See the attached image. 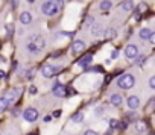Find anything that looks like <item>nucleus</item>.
<instances>
[{
  "instance_id": "34",
  "label": "nucleus",
  "mask_w": 155,
  "mask_h": 135,
  "mask_svg": "<svg viewBox=\"0 0 155 135\" xmlns=\"http://www.w3.org/2000/svg\"><path fill=\"white\" fill-rule=\"evenodd\" d=\"M12 115L17 117V115H18V109H14V111H12Z\"/></svg>"
},
{
  "instance_id": "14",
  "label": "nucleus",
  "mask_w": 155,
  "mask_h": 135,
  "mask_svg": "<svg viewBox=\"0 0 155 135\" xmlns=\"http://www.w3.org/2000/svg\"><path fill=\"white\" fill-rule=\"evenodd\" d=\"M122 100H123V99H122L120 94H113L111 99H110V102H111L114 106H120V105H122Z\"/></svg>"
},
{
  "instance_id": "3",
  "label": "nucleus",
  "mask_w": 155,
  "mask_h": 135,
  "mask_svg": "<svg viewBox=\"0 0 155 135\" xmlns=\"http://www.w3.org/2000/svg\"><path fill=\"white\" fill-rule=\"evenodd\" d=\"M58 72H61V67L58 65H52V64H44L43 67H41V75L44 76V78H52L55 73H58Z\"/></svg>"
},
{
  "instance_id": "35",
  "label": "nucleus",
  "mask_w": 155,
  "mask_h": 135,
  "mask_svg": "<svg viewBox=\"0 0 155 135\" xmlns=\"http://www.w3.org/2000/svg\"><path fill=\"white\" fill-rule=\"evenodd\" d=\"M50 118H52L50 115H47V117H44V123H46V121H50Z\"/></svg>"
},
{
  "instance_id": "37",
  "label": "nucleus",
  "mask_w": 155,
  "mask_h": 135,
  "mask_svg": "<svg viewBox=\"0 0 155 135\" xmlns=\"http://www.w3.org/2000/svg\"><path fill=\"white\" fill-rule=\"evenodd\" d=\"M28 2H29V3H34V2H35V0H28Z\"/></svg>"
},
{
  "instance_id": "1",
  "label": "nucleus",
  "mask_w": 155,
  "mask_h": 135,
  "mask_svg": "<svg viewBox=\"0 0 155 135\" xmlns=\"http://www.w3.org/2000/svg\"><path fill=\"white\" fill-rule=\"evenodd\" d=\"M44 47H46V41H44V38L40 37V35H34V37L29 40V43H28V50L32 52V53H38V52H41Z\"/></svg>"
},
{
  "instance_id": "39",
  "label": "nucleus",
  "mask_w": 155,
  "mask_h": 135,
  "mask_svg": "<svg viewBox=\"0 0 155 135\" xmlns=\"http://www.w3.org/2000/svg\"><path fill=\"white\" fill-rule=\"evenodd\" d=\"M31 135H32V133H31Z\"/></svg>"
},
{
  "instance_id": "28",
  "label": "nucleus",
  "mask_w": 155,
  "mask_h": 135,
  "mask_svg": "<svg viewBox=\"0 0 155 135\" xmlns=\"http://www.w3.org/2000/svg\"><path fill=\"white\" fill-rule=\"evenodd\" d=\"M111 58H113V59H117V58H119V52H117V50H113V52H111Z\"/></svg>"
},
{
  "instance_id": "17",
  "label": "nucleus",
  "mask_w": 155,
  "mask_h": 135,
  "mask_svg": "<svg viewBox=\"0 0 155 135\" xmlns=\"http://www.w3.org/2000/svg\"><path fill=\"white\" fill-rule=\"evenodd\" d=\"M11 103H9V100L3 96V97H0V111H5V109H8V106H9Z\"/></svg>"
},
{
  "instance_id": "18",
  "label": "nucleus",
  "mask_w": 155,
  "mask_h": 135,
  "mask_svg": "<svg viewBox=\"0 0 155 135\" xmlns=\"http://www.w3.org/2000/svg\"><path fill=\"white\" fill-rule=\"evenodd\" d=\"M150 34H152V31H150L149 27H143V29L140 31V38H141V40H147Z\"/></svg>"
},
{
  "instance_id": "23",
  "label": "nucleus",
  "mask_w": 155,
  "mask_h": 135,
  "mask_svg": "<svg viewBox=\"0 0 155 135\" xmlns=\"http://www.w3.org/2000/svg\"><path fill=\"white\" fill-rule=\"evenodd\" d=\"M29 93H31V94H37V93H38V88H37L35 85H32V87H29Z\"/></svg>"
},
{
  "instance_id": "12",
  "label": "nucleus",
  "mask_w": 155,
  "mask_h": 135,
  "mask_svg": "<svg viewBox=\"0 0 155 135\" xmlns=\"http://www.w3.org/2000/svg\"><path fill=\"white\" fill-rule=\"evenodd\" d=\"M31 21H32V15H31V12H28V11L21 12V15H20V23H21V24H29Z\"/></svg>"
},
{
  "instance_id": "13",
  "label": "nucleus",
  "mask_w": 155,
  "mask_h": 135,
  "mask_svg": "<svg viewBox=\"0 0 155 135\" xmlns=\"http://www.w3.org/2000/svg\"><path fill=\"white\" fill-rule=\"evenodd\" d=\"M107 40H111V38H114L116 35H117V32H116V29H113V27H110V29H105L104 31V34H102Z\"/></svg>"
},
{
  "instance_id": "24",
  "label": "nucleus",
  "mask_w": 155,
  "mask_h": 135,
  "mask_svg": "<svg viewBox=\"0 0 155 135\" xmlns=\"http://www.w3.org/2000/svg\"><path fill=\"white\" fill-rule=\"evenodd\" d=\"M144 62V56H137L135 58V64H143Z\"/></svg>"
},
{
  "instance_id": "5",
  "label": "nucleus",
  "mask_w": 155,
  "mask_h": 135,
  "mask_svg": "<svg viewBox=\"0 0 155 135\" xmlns=\"http://www.w3.org/2000/svg\"><path fill=\"white\" fill-rule=\"evenodd\" d=\"M125 56L128 59H135L138 56V47L135 44H129L125 47Z\"/></svg>"
},
{
  "instance_id": "30",
  "label": "nucleus",
  "mask_w": 155,
  "mask_h": 135,
  "mask_svg": "<svg viewBox=\"0 0 155 135\" xmlns=\"http://www.w3.org/2000/svg\"><path fill=\"white\" fill-rule=\"evenodd\" d=\"M61 112H62L61 109H56V111H53V117H56V118H58V117L61 115Z\"/></svg>"
},
{
  "instance_id": "21",
  "label": "nucleus",
  "mask_w": 155,
  "mask_h": 135,
  "mask_svg": "<svg viewBox=\"0 0 155 135\" xmlns=\"http://www.w3.org/2000/svg\"><path fill=\"white\" fill-rule=\"evenodd\" d=\"M84 120V114L82 112H76L73 117H71V121H74V123H79V121H82Z\"/></svg>"
},
{
  "instance_id": "33",
  "label": "nucleus",
  "mask_w": 155,
  "mask_h": 135,
  "mask_svg": "<svg viewBox=\"0 0 155 135\" xmlns=\"http://www.w3.org/2000/svg\"><path fill=\"white\" fill-rule=\"evenodd\" d=\"M11 8H12V9L17 8V0H12V2H11Z\"/></svg>"
},
{
  "instance_id": "15",
  "label": "nucleus",
  "mask_w": 155,
  "mask_h": 135,
  "mask_svg": "<svg viewBox=\"0 0 155 135\" xmlns=\"http://www.w3.org/2000/svg\"><path fill=\"white\" fill-rule=\"evenodd\" d=\"M91 34H93L94 37H99V35L104 34V27H102L101 24H93V27H91Z\"/></svg>"
},
{
  "instance_id": "11",
  "label": "nucleus",
  "mask_w": 155,
  "mask_h": 135,
  "mask_svg": "<svg viewBox=\"0 0 155 135\" xmlns=\"http://www.w3.org/2000/svg\"><path fill=\"white\" fill-rule=\"evenodd\" d=\"M91 59H93L91 55H85L84 58H81L79 61H78V65H79V67H88L91 64Z\"/></svg>"
},
{
  "instance_id": "26",
  "label": "nucleus",
  "mask_w": 155,
  "mask_h": 135,
  "mask_svg": "<svg viewBox=\"0 0 155 135\" xmlns=\"http://www.w3.org/2000/svg\"><path fill=\"white\" fill-rule=\"evenodd\" d=\"M6 32H8L9 35H12V32H14V26H12V24H9V26H6Z\"/></svg>"
},
{
  "instance_id": "29",
  "label": "nucleus",
  "mask_w": 155,
  "mask_h": 135,
  "mask_svg": "<svg viewBox=\"0 0 155 135\" xmlns=\"http://www.w3.org/2000/svg\"><path fill=\"white\" fill-rule=\"evenodd\" d=\"M147 40H149V43H152V44L155 43V35H153V32L149 35V38H147Z\"/></svg>"
},
{
  "instance_id": "31",
  "label": "nucleus",
  "mask_w": 155,
  "mask_h": 135,
  "mask_svg": "<svg viewBox=\"0 0 155 135\" xmlns=\"http://www.w3.org/2000/svg\"><path fill=\"white\" fill-rule=\"evenodd\" d=\"M110 124H111V127H117V120H114V118H113V120L110 121Z\"/></svg>"
},
{
  "instance_id": "7",
  "label": "nucleus",
  "mask_w": 155,
  "mask_h": 135,
  "mask_svg": "<svg viewBox=\"0 0 155 135\" xmlns=\"http://www.w3.org/2000/svg\"><path fill=\"white\" fill-rule=\"evenodd\" d=\"M41 11H43V14H46V15H55V14H58V9L50 3V2H46V3H43V6H41Z\"/></svg>"
},
{
  "instance_id": "9",
  "label": "nucleus",
  "mask_w": 155,
  "mask_h": 135,
  "mask_svg": "<svg viewBox=\"0 0 155 135\" xmlns=\"http://www.w3.org/2000/svg\"><path fill=\"white\" fill-rule=\"evenodd\" d=\"M126 103H128V108H129V109H137V108L140 106V99H138L137 96H129Z\"/></svg>"
},
{
  "instance_id": "6",
  "label": "nucleus",
  "mask_w": 155,
  "mask_h": 135,
  "mask_svg": "<svg viewBox=\"0 0 155 135\" xmlns=\"http://www.w3.org/2000/svg\"><path fill=\"white\" fill-rule=\"evenodd\" d=\"M84 49H85V43H84L82 40H74V41L71 43V52H73L74 55L82 53Z\"/></svg>"
},
{
  "instance_id": "22",
  "label": "nucleus",
  "mask_w": 155,
  "mask_h": 135,
  "mask_svg": "<svg viewBox=\"0 0 155 135\" xmlns=\"http://www.w3.org/2000/svg\"><path fill=\"white\" fill-rule=\"evenodd\" d=\"M144 127H146V126H144V123H143V121H137V123H135V130H137V132L144 130Z\"/></svg>"
},
{
  "instance_id": "8",
  "label": "nucleus",
  "mask_w": 155,
  "mask_h": 135,
  "mask_svg": "<svg viewBox=\"0 0 155 135\" xmlns=\"http://www.w3.org/2000/svg\"><path fill=\"white\" fill-rule=\"evenodd\" d=\"M52 94H53L55 97H65V96H67V90H65L64 85L56 84V85L53 87V90H52Z\"/></svg>"
},
{
  "instance_id": "10",
  "label": "nucleus",
  "mask_w": 155,
  "mask_h": 135,
  "mask_svg": "<svg viewBox=\"0 0 155 135\" xmlns=\"http://www.w3.org/2000/svg\"><path fill=\"white\" fill-rule=\"evenodd\" d=\"M18 94H20V91L17 90V88H14V90H11V91H8L6 94H5V97L9 100V103H12L17 97H18Z\"/></svg>"
},
{
  "instance_id": "27",
  "label": "nucleus",
  "mask_w": 155,
  "mask_h": 135,
  "mask_svg": "<svg viewBox=\"0 0 155 135\" xmlns=\"http://www.w3.org/2000/svg\"><path fill=\"white\" fill-rule=\"evenodd\" d=\"M146 9H147V6H146V3H141V5L138 6V11H140V12H143V11H146Z\"/></svg>"
},
{
  "instance_id": "16",
  "label": "nucleus",
  "mask_w": 155,
  "mask_h": 135,
  "mask_svg": "<svg viewBox=\"0 0 155 135\" xmlns=\"http://www.w3.org/2000/svg\"><path fill=\"white\" fill-rule=\"evenodd\" d=\"M132 6H134L132 0H123L122 5H120V8H122L123 11H131V9H132Z\"/></svg>"
},
{
  "instance_id": "32",
  "label": "nucleus",
  "mask_w": 155,
  "mask_h": 135,
  "mask_svg": "<svg viewBox=\"0 0 155 135\" xmlns=\"http://www.w3.org/2000/svg\"><path fill=\"white\" fill-rule=\"evenodd\" d=\"M84 135H99V133H97V132H94V130H87Z\"/></svg>"
},
{
  "instance_id": "38",
  "label": "nucleus",
  "mask_w": 155,
  "mask_h": 135,
  "mask_svg": "<svg viewBox=\"0 0 155 135\" xmlns=\"http://www.w3.org/2000/svg\"><path fill=\"white\" fill-rule=\"evenodd\" d=\"M0 135H2V133H0Z\"/></svg>"
},
{
  "instance_id": "2",
  "label": "nucleus",
  "mask_w": 155,
  "mask_h": 135,
  "mask_svg": "<svg viewBox=\"0 0 155 135\" xmlns=\"http://www.w3.org/2000/svg\"><path fill=\"white\" fill-rule=\"evenodd\" d=\"M135 84V78L132 75H123L117 79V87L122 90H129L131 87H134Z\"/></svg>"
},
{
  "instance_id": "20",
  "label": "nucleus",
  "mask_w": 155,
  "mask_h": 135,
  "mask_svg": "<svg viewBox=\"0 0 155 135\" xmlns=\"http://www.w3.org/2000/svg\"><path fill=\"white\" fill-rule=\"evenodd\" d=\"M49 2L58 9V11H61L62 9V6H64V0H49Z\"/></svg>"
},
{
  "instance_id": "36",
  "label": "nucleus",
  "mask_w": 155,
  "mask_h": 135,
  "mask_svg": "<svg viewBox=\"0 0 155 135\" xmlns=\"http://www.w3.org/2000/svg\"><path fill=\"white\" fill-rule=\"evenodd\" d=\"M3 76H5V72H2V70H0V79H2Z\"/></svg>"
},
{
  "instance_id": "4",
  "label": "nucleus",
  "mask_w": 155,
  "mask_h": 135,
  "mask_svg": "<svg viewBox=\"0 0 155 135\" xmlns=\"http://www.w3.org/2000/svg\"><path fill=\"white\" fill-rule=\"evenodd\" d=\"M23 118L26 121H37L38 120V111L35 108H28L23 112Z\"/></svg>"
},
{
  "instance_id": "19",
  "label": "nucleus",
  "mask_w": 155,
  "mask_h": 135,
  "mask_svg": "<svg viewBox=\"0 0 155 135\" xmlns=\"http://www.w3.org/2000/svg\"><path fill=\"white\" fill-rule=\"evenodd\" d=\"M111 6H113L111 0H102V3H101V9L102 11H108V9H111Z\"/></svg>"
},
{
  "instance_id": "25",
  "label": "nucleus",
  "mask_w": 155,
  "mask_h": 135,
  "mask_svg": "<svg viewBox=\"0 0 155 135\" xmlns=\"http://www.w3.org/2000/svg\"><path fill=\"white\" fill-rule=\"evenodd\" d=\"M149 87H150V88H155V76H152V78L149 79Z\"/></svg>"
}]
</instances>
